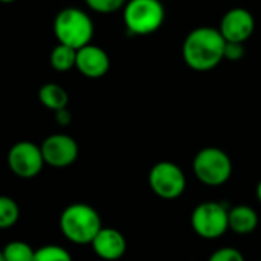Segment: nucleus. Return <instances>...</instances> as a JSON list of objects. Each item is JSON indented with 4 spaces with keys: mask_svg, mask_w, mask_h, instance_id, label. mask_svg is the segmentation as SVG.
<instances>
[{
    "mask_svg": "<svg viewBox=\"0 0 261 261\" xmlns=\"http://www.w3.org/2000/svg\"><path fill=\"white\" fill-rule=\"evenodd\" d=\"M20 218V207L14 198L0 195V229L13 227Z\"/></svg>",
    "mask_w": 261,
    "mask_h": 261,
    "instance_id": "dca6fc26",
    "label": "nucleus"
},
{
    "mask_svg": "<svg viewBox=\"0 0 261 261\" xmlns=\"http://www.w3.org/2000/svg\"><path fill=\"white\" fill-rule=\"evenodd\" d=\"M54 117H56V121L60 124V126H68L71 121H72V115L71 112L68 111V108H63V109H59L54 112Z\"/></svg>",
    "mask_w": 261,
    "mask_h": 261,
    "instance_id": "4be33fe9",
    "label": "nucleus"
},
{
    "mask_svg": "<svg viewBox=\"0 0 261 261\" xmlns=\"http://www.w3.org/2000/svg\"><path fill=\"white\" fill-rule=\"evenodd\" d=\"M192 171L197 180L206 186H221L232 175L230 157L220 148L209 146L198 151L192 160Z\"/></svg>",
    "mask_w": 261,
    "mask_h": 261,
    "instance_id": "39448f33",
    "label": "nucleus"
},
{
    "mask_svg": "<svg viewBox=\"0 0 261 261\" xmlns=\"http://www.w3.org/2000/svg\"><path fill=\"white\" fill-rule=\"evenodd\" d=\"M191 226L204 240L220 238L229 230V209L218 201L200 203L192 211Z\"/></svg>",
    "mask_w": 261,
    "mask_h": 261,
    "instance_id": "423d86ee",
    "label": "nucleus"
},
{
    "mask_svg": "<svg viewBox=\"0 0 261 261\" xmlns=\"http://www.w3.org/2000/svg\"><path fill=\"white\" fill-rule=\"evenodd\" d=\"M45 163L51 168H68L79 157V145L68 134H51L40 145Z\"/></svg>",
    "mask_w": 261,
    "mask_h": 261,
    "instance_id": "1a4fd4ad",
    "label": "nucleus"
},
{
    "mask_svg": "<svg viewBox=\"0 0 261 261\" xmlns=\"http://www.w3.org/2000/svg\"><path fill=\"white\" fill-rule=\"evenodd\" d=\"M126 30L134 36H149L165 22V7L160 0H127L123 8Z\"/></svg>",
    "mask_w": 261,
    "mask_h": 261,
    "instance_id": "20e7f679",
    "label": "nucleus"
},
{
    "mask_svg": "<svg viewBox=\"0 0 261 261\" xmlns=\"http://www.w3.org/2000/svg\"><path fill=\"white\" fill-rule=\"evenodd\" d=\"M207 261H244V256H243V253L238 249L226 246V247L217 249L209 256Z\"/></svg>",
    "mask_w": 261,
    "mask_h": 261,
    "instance_id": "aec40b11",
    "label": "nucleus"
},
{
    "mask_svg": "<svg viewBox=\"0 0 261 261\" xmlns=\"http://www.w3.org/2000/svg\"><path fill=\"white\" fill-rule=\"evenodd\" d=\"M54 36L59 43L80 49L91 43L94 37V23L89 14L80 8H65L54 19Z\"/></svg>",
    "mask_w": 261,
    "mask_h": 261,
    "instance_id": "7ed1b4c3",
    "label": "nucleus"
},
{
    "mask_svg": "<svg viewBox=\"0 0 261 261\" xmlns=\"http://www.w3.org/2000/svg\"><path fill=\"white\" fill-rule=\"evenodd\" d=\"M218 30L226 42L246 43L253 34L255 19L246 8H232L221 17Z\"/></svg>",
    "mask_w": 261,
    "mask_h": 261,
    "instance_id": "9d476101",
    "label": "nucleus"
},
{
    "mask_svg": "<svg viewBox=\"0 0 261 261\" xmlns=\"http://www.w3.org/2000/svg\"><path fill=\"white\" fill-rule=\"evenodd\" d=\"M39 101L48 108L49 111H59L63 108H68L69 103V95L65 91L63 86H60L59 83H45L40 86L39 89Z\"/></svg>",
    "mask_w": 261,
    "mask_h": 261,
    "instance_id": "4468645a",
    "label": "nucleus"
},
{
    "mask_svg": "<svg viewBox=\"0 0 261 261\" xmlns=\"http://www.w3.org/2000/svg\"><path fill=\"white\" fill-rule=\"evenodd\" d=\"M33 261H72L71 253L57 244H48L36 249Z\"/></svg>",
    "mask_w": 261,
    "mask_h": 261,
    "instance_id": "a211bd4d",
    "label": "nucleus"
},
{
    "mask_svg": "<svg viewBox=\"0 0 261 261\" xmlns=\"http://www.w3.org/2000/svg\"><path fill=\"white\" fill-rule=\"evenodd\" d=\"M59 224L63 237L80 246L91 244L103 227L100 214L86 203H72L66 206L60 215Z\"/></svg>",
    "mask_w": 261,
    "mask_h": 261,
    "instance_id": "f03ea898",
    "label": "nucleus"
},
{
    "mask_svg": "<svg viewBox=\"0 0 261 261\" xmlns=\"http://www.w3.org/2000/svg\"><path fill=\"white\" fill-rule=\"evenodd\" d=\"M226 39L220 30L211 27H198L192 30L183 42L181 56L185 63L198 72L217 68L224 60Z\"/></svg>",
    "mask_w": 261,
    "mask_h": 261,
    "instance_id": "f257e3e1",
    "label": "nucleus"
},
{
    "mask_svg": "<svg viewBox=\"0 0 261 261\" xmlns=\"http://www.w3.org/2000/svg\"><path fill=\"white\" fill-rule=\"evenodd\" d=\"M256 198H258V201L261 203V180H259L258 185H256Z\"/></svg>",
    "mask_w": 261,
    "mask_h": 261,
    "instance_id": "5701e85b",
    "label": "nucleus"
},
{
    "mask_svg": "<svg viewBox=\"0 0 261 261\" xmlns=\"http://www.w3.org/2000/svg\"><path fill=\"white\" fill-rule=\"evenodd\" d=\"M149 188L163 200H175L186 189V175L183 169L172 162L155 163L148 175Z\"/></svg>",
    "mask_w": 261,
    "mask_h": 261,
    "instance_id": "0eeeda50",
    "label": "nucleus"
},
{
    "mask_svg": "<svg viewBox=\"0 0 261 261\" xmlns=\"http://www.w3.org/2000/svg\"><path fill=\"white\" fill-rule=\"evenodd\" d=\"M127 0H85L86 7L98 14H112L124 8Z\"/></svg>",
    "mask_w": 261,
    "mask_h": 261,
    "instance_id": "6ab92c4d",
    "label": "nucleus"
},
{
    "mask_svg": "<svg viewBox=\"0 0 261 261\" xmlns=\"http://www.w3.org/2000/svg\"><path fill=\"white\" fill-rule=\"evenodd\" d=\"M95 255L105 261H117L126 253V238L114 227H101L91 243Z\"/></svg>",
    "mask_w": 261,
    "mask_h": 261,
    "instance_id": "f8f14e48",
    "label": "nucleus"
},
{
    "mask_svg": "<svg viewBox=\"0 0 261 261\" xmlns=\"http://www.w3.org/2000/svg\"><path fill=\"white\" fill-rule=\"evenodd\" d=\"M7 162L16 177L27 180L37 177L46 165L42 148L28 140L17 142L10 148Z\"/></svg>",
    "mask_w": 261,
    "mask_h": 261,
    "instance_id": "6e6552de",
    "label": "nucleus"
},
{
    "mask_svg": "<svg viewBox=\"0 0 261 261\" xmlns=\"http://www.w3.org/2000/svg\"><path fill=\"white\" fill-rule=\"evenodd\" d=\"M7 261H33L36 249H33L27 241H11L2 249Z\"/></svg>",
    "mask_w": 261,
    "mask_h": 261,
    "instance_id": "f3484780",
    "label": "nucleus"
},
{
    "mask_svg": "<svg viewBox=\"0 0 261 261\" xmlns=\"http://www.w3.org/2000/svg\"><path fill=\"white\" fill-rule=\"evenodd\" d=\"M75 68L86 79H101L108 74L111 68V60L103 48L88 43L83 48L77 49Z\"/></svg>",
    "mask_w": 261,
    "mask_h": 261,
    "instance_id": "9b49d317",
    "label": "nucleus"
},
{
    "mask_svg": "<svg viewBox=\"0 0 261 261\" xmlns=\"http://www.w3.org/2000/svg\"><path fill=\"white\" fill-rule=\"evenodd\" d=\"M75 59H77V49L63 43L56 45L49 54V63L53 69L59 72H66L75 68Z\"/></svg>",
    "mask_w": 261,
    "mask_h": 261,
    "instance_id": "2eb2a0df",
    "label": "nucleus"
},
{
    "mask_svg": "<svg viewBox=\"0 0 261 261\" xmlns=\"http://www.w3.org/2000/svg\"><path fill=\"white\" fill-rule=\"evenodd\" d=\"M244 56V43L240 42H226L224 46V59L230 62H238Z\"/></svg>",
    "mask_w": 261,
    "mask_h": 261,
    "instance_id": "412c9836",
    "label": "nucleus"
},
{
    "mask_svg": "<svg viewBox=\"0 0 261 261\" xmlns=\"http://www.w3.org/2000/svg\"><path fill=\"white\" fill-rule=\"evenodd\" d=\"M258 227V214L253 207L238 204L229 209V229L238 235L252 233Z\"/></svg>",
    "mask_w": 261,
    "mask_h": 261,
    "instance_id": "ddd939ff",
    "label": "nucleus"
},
{
    "mask_svg": "<svg viewBox=\"0 0 261 261\" xmlns=\"http://www.w3.org/2000/svg\"><path fill=\"white\" fill-rule=\"evenodd\" d=\"M2 4H13V2H16V0H0Z\"/></svg>",
    "mask_w": 261,
    "mask_h": 261,
    "instance_id": "b1692460",
    "label": "nucleus"
},
{
    "mask_svg": "<svg viewBox=\"0 0 261 261\" xmlns=\"http://www.w3.org/2000/svg\"><path fill=\"white\" fill-rule=\"evenodd\" d=\"M0 261H7V259H5V255H4V252H2V250H0Z\"/></svg>",
    "mask_w": 261,
    "mask_h": 261,
    "instance_id": "393cba45",
    "label": "nucleus"
}]
</instances>
